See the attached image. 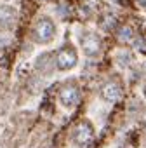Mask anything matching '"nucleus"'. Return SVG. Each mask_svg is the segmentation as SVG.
I'll use <instances>...</instances> for the list:
<instances>
[{"label":"nucleus","instance_id":"nucleus-1","mask_svg":"<svg viewBox=\"0 0 146 148\" xmlns=\"http://www.w3.org/2000/svg\"><path fill=\"white\" fill-rule=\"evenodd\" d=\"M37 35H38V40L47 44L54 38L56 35V25L49 19V18H42L37 25Z\"/></svg>","mask_w":146,"mask_h":148},{"label":"nucleus","instance_id":"nucleus-2","mask_svg":"<svg viewBox=\"0 0 146 148\" xmlns=\"http://www.w3.org/2000/svg\"><path fill=\"white\" fill-rule=\"evenodd\" d=\"M75 63H77V56H75V52H73V51H70V49H61V51L57 52V58H56L57 68L68 70V68H71V66H75Z\"/></svg>","mask_w":146,"mask_h":148},{"label":"nucleus","instance_id":"nucleus-3","mask_svg":"<svg viewBox=\"0 0 146 148\" xmlns=\"http://www.w3.org/2000/svg\"><path fill=\"white\" fill-rule=\"evenodd\" d=\"M16 23V11L9 5H0V30H9Z\"/></svg>","mask_w":146,"mask_h":148},{"label":"nucleus","instance_id":"nucleus-4","mask_svg":"<svg viewBox=\"0 0 146 148\" xmlns=\"http://www.w3.org/2000/svg\"><path fill=\"white\" fill-rule=\"evenodd\" d=\"M78 101V91L75 87H68L61 92V103L70 106V105H75Z\"/></svg>","mask_w":146,"mask_h":148},{"label":"nucleus","instance_id":"nucleus-5","mask_svg":"<svg viewBox=\"0 0 146 148\" xmlns=\"http://www.w3.org/2000/svg\"><path fill=\"white\" fill-rule=\"evenodd\" d=\"M84 51H85L89 56L96 54V52L99 51V44H98V38H96V37L85 38V42H84Z\"/></svg>","mask_w":146,"mask_h":148},{"label":"nucleus","instance_id":"nucleus-6","mask_svg":"<svg viewBox=\"0 0 146 148\" xmlns=\"http://www.w3.org/2000/svg\"><path fill=\"white\" fill-rule=\"evenodd\" d=\"M104 96L108 98V99H117L118 96H120V89L113 84H110V86H106V89H104Z\"/></svg>","mask_w":146,"mask_h":148}]
</instances>
